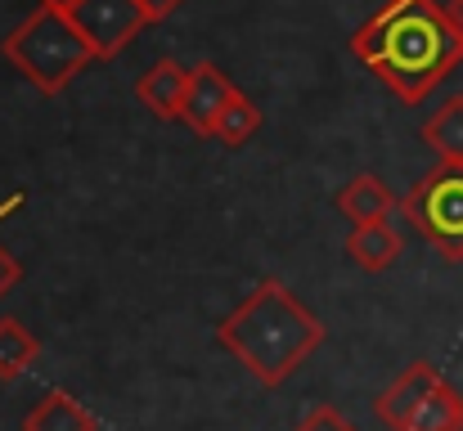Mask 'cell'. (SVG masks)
I'll return each instance as SVG.
<instances>
[{"mask_svg":"<svg viewBox=\"0 0 463 431\" xmlns=\"http://www.w3.org/2000/svg\"><path fill=\"white\" fill-rule=\"evenodd\" d=\"M423 144L441 162H463V95H450L428 122H423Z\"/></svg>","mask_w":463,"mask_h":431,"instance_id":"4fadbf2b","label":"cell"},{"mask_svg":"<svg viewBox=\"0 0 463 431\" xmlns=\"http://www.w3.org/2000/svg\"><path fill=\"white\" fill-rule=\"evenodd\" d=\"M72 23L90 41L95 59H113L122 45H131L154 23V14L145 0H81L72 9Z\"/></svg>","mask_w":463,"mask_h":431,"instance_id":"5b68a950","label":"cell"},{"mask_svg":"<svg viewBox=\"0 0 463 431\" xmlns=\"http://www.w3.org/2000/svg\"><path fill=\"white\" fill-rule=\"evenodd\" d=\"M23 431H99V423L68 391H45V400L23 418Z\"/></svg>","mask_w":463,"mask_h":431,"instance_id":"8fae6325","label":"cell"},{"mask_svg":"<svg viewBox=\"0 0 463 431\" xmlns=\"http://www.w3.org/2000/svg\"><path fill=\"white\" fill-rule=\"evenodd\" d=\"M441 5H446V14H450V23H455V27H459V32H463V0H441Z\"/></svg>","mask_w":463,"mask_h":431,"instance_id":"d6986e66","label":"cell"},{"mask_svg":"<svg viewBox=\"0 0 463 431\" xmlns=\"http://www.w3.org/2000/svg\"><path fill=\"white\" fill-rule=\"evenodd\" d=\"M437 382H441V373H437L428 360L410 364V369H405V373H401V378H396L383 396H378V418H383L392 431H401L405 423H410V414L423 405V396H428Z\"/></svg>","mask_w":463,"mask_h":431,"instance_id":"ba28073f","label":"cell"},{"mask_svg":"<svg viewBox=\"0 0 463 431\" xmlns=\"http://www.w3.org/2000/svg\"><path fill=\"white\" fill-rule=\"evenodd\" d=\"M401 431H463V396L441 378Z\"/></svg>","mask_w":463,"mask_h":431,"instance_id":"7c38bea8","label":"cell"},{"mask_svg":"<svg viewBox=\"0 0 463 431\" xmlns=\"http://www.w3.org/2000/svg\"><path fill=\"white\" fill-rule=\"evenodd\" d=\"M18 279H23V270H18V261H14V257H9V252L0 248V296H5L9 287L18 284Z\"/></svg>","mask_w":463,"mask_h":431,"instance_id":"e0dca14e","label":"cell"},{"mask_svg":"<svg viewBox=\"0 0 463 431\" xmlns=\"http://www.w3.org/2000/svg\"><path fill=\"white\" fill-rule=\"evenodd\" d=\"M41 5H50V9H63V14H72L81 0H41Z\"/></svg>","mask_w":463,"mask_h":431,"instance_id":"ffe728a7","label":"cell"},{"mask_svg":"<svg viewBox=\"0 0 463 431\" xmlns=\"http://www.w3.org/2000/svg\"><path fill=\"white\" fill-rule=\"evenodd\" d=\"M346 257L369 270V275H383L396 257H401V234L392 220H369V225H355L351 239H346Z\"/></svg>","mask_w":463,"mask_h":431,"instance_id":"9c48e42d","label":"cell"},{"mask_svg":"<svg viewBox=\"0 0 463 431\" xmlns=\"http://www.w3.org/2000/svg\"><path fill=\"white\" fill-rule=\"evenodd\" d=\"M257 131H261V108L239 90V95H234V104L221 113V122H216V136H212V140H221L225 148H239V144L252 140Z\"/></svg>","mask_w":463,"mask_h":431,"instance_id":"9a60e30c","label":"cell"},{"mask_svg":"<svg viewBox=\"0 0 463 431\" xmlns=\"http://www.w3.org/2000/svg\"><path fill=\"white\" fill-rule=\"evenodd\" d=\"M298 431H355V427H351V423H346V418H342L337 409L319 405V409H310V414H307V423H302Z\"/></svg>","mask_w":463,"mask_h":431,"instance_id":"2e32d148","label":"cell"},{"mask_svg":"<svg viewBox=\"0 0 463 431\" xmlns=\"http://www.w3.org/2000/svg\"><path fill=\"white\" fill-rule=\"evenodd\" d=\"M36 337L18 323V319H0V378L5 382H14V378H23L32 364H36Z\"/></svg>","mask_w":463,"mask_h":431,"instance_id":"5bb4252c","label":"cell"},{"mask_svg":"<svg viewBox=\"0 0 463 431\" xmlns=\"http://www.w3.org/2000/svg\"><path fill=\"white\" fill-rule=\"evenodd\" d=\"M401 211L446 261H463V162H441L428 171L405 193Z\"/></svg>","mask_w":463,"mask_h":431,"instance_id":"277c9868","label":"cell"},{"mask_svg":"<svg viewBox=\"0 0 463 431\" xmlns=\"http://www.w3.org/2000/svg\"><path fill=\"white\" fill-rule=\"evenodd\" d=\"M136 95L154 117L180 122V108H184V95H189V68H180L175 59H157L154 68L136 81Z\"/></svg>","mask_w":463,"mask_h":431,"instance_id":"52a82bcc","label":"cell"},{"mask_svg":"<svg viewBox=\"0 0 463 431\" xmlns=\"http://www.w3.org/2000/svg\"><path fill=\"white\" fill-rule=\"evenodd\" d=\"M351 50L405 104H423L463 59V32L441 0H387L355 36Z\"/></svg>","mask_w":463,"mask_h":431,"instance_id":"6da1fadb","label":"cell"},{"mask_svg":"<svg viewBox=\"0 0 463 431\" xmlns=\"http://www.w3.org/2000/svg\"><path fill=\"white\" fill-rule=\"evenodd\" d=\"M216 342L261 387H279L298 364H307V355L324 342V328L279 279H261L243 296V305L234 314L221 319Z\"/></svg>","mask_w":463,"mask_h":431,"instance_id":"7a4b0ae2","label":"cell"},{"mask_svg":"<svg viewBox=\"0 0 463 431\" xmlns=\"http://www.w3.org/2000/svg\"><path fill=\"white\" fill-rule=\"evenodd\" d=\"M337 207H342L346 220L369 225V220H387L401 202H396V193H392L378 175H355V180L337 193Z\"/></svg>","mask_w":463,"mask_h":431,"instance_id":"30bf717a","label":"cell"},{"mask_svg":"<svg viewBox=\"0 0 463 431\" xmlns=\"http://www.w3.org/2000/svg\"><path fill=\"white\" fill-rule=\"evenodd\" d=\"M234 95H239V86L216 68V63H194L189 68V95H184V108H180V122L194 131V136H216V122H221V113L234 104Z\"/></svg>","mask_w":463,"mask_h":431,"instance_id":"8992f818","label":"cell"},{"mask_svg":"<svg viewBox=\"0 0 463 431\" xmlns=\"http://www.w3.org/2000/svg\"><path fill=\"white\" fill-rule=\"evenodd\" d=\"M0 54L41 90V95H59L72 77H81V68L95 59L90 41L81 36V27L72 23V14L41 5L36 14H27L0 45Z\"/></svg>","mask_w":463,"mask_h":431,"instance_id":"3957f363","label":"cell"},{"mask_svg":"<svg viewBox=\"0 0 463 431\" xmlns=\"http://www.w3.org/2000/svg\"><path fill=\"white\" fill-rule=\"evenodd\" d=\"M149 5V14H154V23H162L166 14H175L180 9V0H145Z\"/></svg>","mask_w":463,"mask_h":431,"instance_id":"ac0fdd59","label":"cell"}]
</instances>
